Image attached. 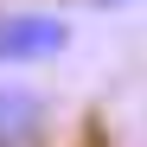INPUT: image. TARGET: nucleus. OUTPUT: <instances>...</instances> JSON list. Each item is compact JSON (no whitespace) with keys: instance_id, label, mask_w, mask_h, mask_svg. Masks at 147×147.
<instances>
[{"instance_id":"nucleus-1","label":"nucleus","mask_w":147,"mask_h":147,"mask_svg":"<svg viewBox=\"0 0 147 147\" xmlns=\"http://www.w3.org/2000/svg\"><path fill=\"white\" fill-rule=\"evenodd\" d=\"M70 51V26L58 13H0V64H51Z\"/></svg>"},{"instance_id":"nucleus-2","label":"nucleus","mask_w":147,"mask_h":147,"mask_svg":"<svg viewBox=\"0 0 147 147\" xmlns=\"http://www.w3.org/2000/svg\"><path fill=\"white\" fill-rule=\"evenodd\" d=\"M45 134V96L26 83H0V147H26Z\"/></svg>"},{"instance_id":"nucleus-3","label":"nucleus","mask_w":147,"mask_h":147,"mask_svg":"<svg viewBox=\"0 0 147 147\" xmlns=\"http://www.w3.org/2000/svg\"><path fill=\"white\" fill-rule=\"evenodd\" d=\"M96 7H134V0H96Z\"/></svg>"}]
</instances>
